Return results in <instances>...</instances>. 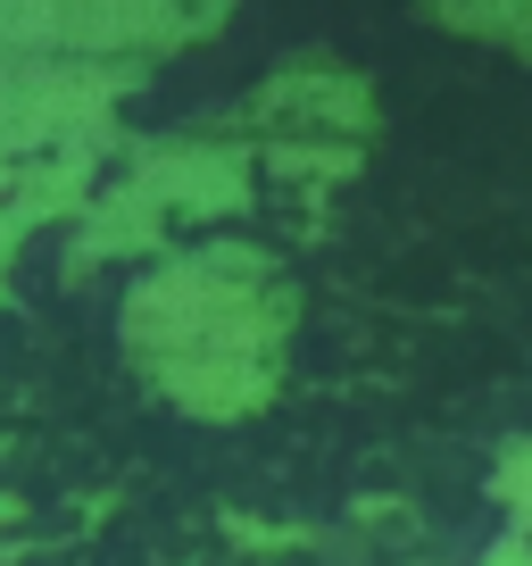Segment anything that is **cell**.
<instances>
[{
	"mask_svg": "<svg viewBox=\"0 0 532 566\" xmlns=\"http://www.w3.org/2000/svg\"><path fill=\"white\" fill-rule=\"evenodd\" d=\"M291 283L249 242H209L167 259L125 292V350L175 408L209 424L258 417L284 384Z\"/></svg>",
	"mask_w": 532,
	"mask_h": 566,
	"instance_id": "6da1fadb",
	"label": "cell"
},
{
	"mask_svg": "<svg viewBox=\"0 0 532 566\" xmlns=\"http://www.w3.org/2000/svg\"><path fill=\"white\" fill-rule=\"evenodd\" d=\"M249 200V150L242 142H142L125 176L75 226V266L134 259V250L167 242L175 226L200 217H233Z\"/></svg>",
	"mask_w": 532,
	"mask_h": 566,
	"instance_id": "7a4b0ae2",
	"label": "cell"
},
{
	"mask_svg": "<svg viewBox=\"0 0 532 566\" xmlns=\"http://www.w3.org/2000/svg\"><path fill=\"white\" fill-rule=\"evenodd\" d=\"M249 117L275 125V142H324V150H350L366 134L374 101H366V75H341V67H284L266 75Z\"/></svg>",
	"mask_w": 532,
	"mask_h": 566,
	"instance_id": "3957f363",
	"label": "cell"
},
{
	"mask_svg": "<svg viewBox=\"0 0 532 566\" xmlns=\"http://www.w3.org/2000/svg\"><path fill=\"white\" fill-rule=\"evenodd\" d=\"M449 34H491V42H532V0H425Z\"/></svg>",
	"mask_w": 532,
	"mask_h": 566,
	"instance_id": "277c9868",
	"label": "cell"
}]
</instances>
